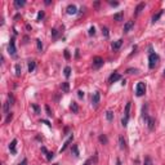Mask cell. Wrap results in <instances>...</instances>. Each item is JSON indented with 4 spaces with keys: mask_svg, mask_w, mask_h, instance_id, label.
I'll return each mask as SVG.
<instances>
[{
    "mask_svg": "<svg viewBox=\"0 0 165 165\" xmlns=\"http://www.w3.org/2000/svg\"><path fill=\"white\" fill-rule=\"evenodd\" d=\"M21 74H22V67L20 63H17L16 65V76H21Z\"/></svg>",
    "mask_w": 165,
    "mask_h": 165,
    "instance_id": "22",
    "label": "cell"
},
{
    "mask_svg": "<svg viewBox=\"0 0 165 165\" xmlns=\"http://www.w3.org/2000/svg\"><path fill=\"white\" fill-rule=\"evenodd\" d=\"M72 139H74V136H70V137H68V139H66V142H65V143H63L62 148H61V152H62V151H65L66 148H67V146L70 144L71 142H72Z\"/></svg>",
    "mask_w": 165,
    "mask_h": 165,
    "instance_id": "10",
    "label": "cell"
},
{
    "mask_svg": "<svg viewBox=\"0 0 165 165\" xmlns=\"http://www.w3.org/2000/svg\"><path fill=\"white\" fill-rule=\"evenodd\" d=\"M43 18H44V12H43V10H41V12H39V14H37V20H43Z\"/></svg>",
    "mask_w": 165,
    "mask_h": 165,
    "instance_id": "40",
    "label": "cell"
},
{
    "mask_svg": "<svg viewBox=\"0 0 165 165\" xmlns=\"http://www.w3.org/2000/svg\"><path fill=\"white\" fill-rule=\"evenodd\" d=\"M103 66V59L101 58V57H95L94 59H93V68H99Z\"/></svg>",
    "mask_w": 165,
    "mask_h": 165,
    "instance_id": "4",
    "label": "cell"
},
{
    "mask_svg": "<svg viewBox=\"0 0 165 165\" xmlns=\"http://www.w3.org/2000/svg\"><path fill=\"white\" fill-rule=\"evenodd\" d=\"M41 151H43V152L46 155V159H48V160H52V159H53V156H54L53 152H49V151L46 150L45 147H41Z\"/></svg>",
    "mask_w": 165,
    "mask_h": 165,
    "instance_id": "13",
    "label": "cell"
},
{
    "mask_svg": "<svg viewBox=\"0 0 165 165\" xmlns=\"http://www.w3.org/2000/svg\"><path fill=\"white\" fill-rule=\"evenodd\" d=\"M25 4H26L25 0H16V1H14V7L16 8H22Z\"/></svg>",
    "mask_w": 165,
    "mask_h": 165,
    "instance_id": "18",
    "label": "cell"
},
{
    "mask_svg": "<svg viewBox=\"0 0 165 165\" xmlns=\"http://www.w3.org/2000/svg\"><path fill=\"white\" fill-rule=\"evenodd\" d=\"M159 62V56L155 53H150L148 56V67L150 68H153L156 66V63Z\"/></svg>",
    "mask_w": 165,
    "mask_h": 165,
    "instance_id": "1",
    "label": "cell"
},
{
    "mask_svg": "<svg viewBox=\"0 0 165 165\" xmlns=\"http://www.w3.org/2000/svg\"><path fill=\"white\" fill-rule=\"evenodd\" d=\"M36 45H37V49H39V50L41 52V50H43V43H41V41L39 40V39H37L36 40Z\"/></svg>",
    "mask_w": 165,
    "mask_h": 165,
    "instance_id": "31",
    "label": "cell"
},
{
    "mask_svg": "<svg viewBox=\"0 0 165 165\" xmlns=\"http://www.w3.org/2000/svg\"><path fill=\"white\" fill-rule=\"evenodd\" d=\"M45 110H46V114H48V116H52V112H50V108H49V106H45Z\"/></svg>",
    "mask_w": 165,
    "mask_h": 165,
    "instance_id": "41",
    "label": "cell"
},
{
    "mask_svg": "<svg viewBox=\"0 0 165 165\" xmlns=\"http://www.w3.org/2000/svg\"><path fill=\"white\" fill-rule=\"evenodd\" d=\"M31 106H32V108H34L35 110V112H36V114H40V107L39 106H37V104H31Z\"/></svg>",
    "mask_w": 165,
    "mask_h": 165,
    "instance_id": "32",
    "label": "cell"
},
{
    "mask_svg": "<svg viewBox=\"0 0 165 165\" xmlns=\"http://www.w3.org/2000/svg\"><path fill=\"white\" fill-rule=\"evenodd\" d=\"M72 151H74V155L78 157V156H79V150H78V146H76V144L72 146Z\"/></svg>",
    "mask_w": 165,
    "mask_h": 165,
    "instance_id": "30",
    "label": "cell"
},
{
    "mask_svg": "<svg viewBox=\"0 0 165 165\" xmlns=\"http://www.w3.org/2000/svg\"><path fill=\"white\" fill-rule=\"evenodd\" d=\"M99 99H101V93L99 92L93 93V95H92V103L94 104V106H97V104L99 103Z\"/></svg>",
    "mask_w": 165,
    "mask_h": 165,
    "instance_id": "6",
    "label": "cell"
},
{
    "mask_svg": "<svg viewBox=\"0 0 165 165\" xmlns=\"http://www.w3.org/2000/svg\"><path fill=\"white\" fill-rule=\"evenodd\" d=\"M106 119H107V121H114V112L111 111V110H108V111L106 112Z\"/></svg>",
    "mask_w": 165,
    "mask_h": 165,
    "instance_id": "15",
    "label": "cell"
},
{
    "mask_svg": "<svg viewBox=\"0 0 165 165\" xmlns=\"http://www.w3.org/2000/svg\"><path fill=\"white\" fill-rule=\"evenodd\" d=\"M8 52H9V54H12V56H16V44H14V39L10 40L9 45H8Z\"/></svg>",
    "mask_w": 165,
    "mask_h": 165,
    "instance_id": "5",
    "label": "cell"
},
{
    "mask_svg": "<svg viewBox=\"0 0 165 165\" xmlns=\"http://www.w3.org/2000/svg\"><path fill=\"white\" fill-rule=\"evenodd\" d=\"M116 165H121V161H120V159H117V160H116Z\"/></svg>",
    "mask_w": 165,
    "mask_h": 165,
    "instance_id": "46",
    "label": "cell"
},
{
    "mask_svg": "<svg viewBox=\"0 0 165 165\" xmlns=\"http://www.w3.org/2000/svg\"><path fill=\"white\" fill-rule=\"evenodd\" d=\"M78 97H79V98H82V97H84V92H82V90H79V92H78Z\"/></svg>",
    "mask_w": 165,
    "mask_h": 165,
    "instance_id": "42",
    "label": "cell"
},
{
    "mask_svg": "<svg viewBox=\"0 0 165 165\" xmlns=\"http://www.w3.org/2000/svg\"><path fill=\"white\" fill-rule=\"evenodd\" d=\"M110 4L114 5V7H117V5H119V3H117V1H110Z\"/></svg>",
    "mask_w": 165,
    "mask_h": 165,
    "instance_id": "43",
    "label": "cell"
},
{
    "mask_svg": "<svg viewBox=\"0 0 165 165\" xmlns=\"http://www.w3.org/2000/svg\"><path fill=\"white\" fill-rule=\"evenodd\" d=\"M35 70V61H31L29 63V72H32Z\"/></svg>",
    "mask_w": 165,
    "mask_h": 165,
    "instance_id": "27",
    "label": "cell"
},
{
    "mask_svg": "<svg viewBox=\"0 0 165 165\" xmlns=\"http://www.w3.org/2000/svg\"><path fill=\"white\" fill-rule=\"evenodd\" d=\"M52 35H53L54 39H56V37H58V30H57V29H53V30H52Z\"/></svg>",
    "mask_w": 165,
    "mask_h": 165,
    "instance_id": "35",
    "label": "cell"
},
{
    "mask_svg": "<svg viewBox=\"0 0 165 165\" xmlns=\"http://www.w3.org/2000/svg\"><path fill=\"white\" fill-rule=\"evenodd\" d=\"M144 93H146V84L143 81H139L136 87V94L138 95V97H142Z\"/></svg>",
    "mask_w": 165,
    "mask_h": 165,
    "instance_id": "2",
    "label": "cell"
},
{
    "mask_svg": "<svg viewBox=\"0 0 165 165\" xmlns=\"http://www.w3.org/2000/svg\"><path fill=\"white\" fill-rule=\"evenodd\" d=\"M70 108H71V111H72L74 114H78V112H79V106H78V103H76V102H72V103H71Z\"/></svg>",
    "mask_w": 165,
    "mask_h": 165,
    "instance_id": "17",
    "label": "cell"
},
{
    "mask_svg": "<svg viewBox=\"0 0 165 165\" xmlns=\"http://www.w3.org/2000/svg\"><path fill=\"white\" fill-rule=\"evenodd\" d=\"M133 26H134V22H133V21L126 22V23L124 25V32H129V30H130Z\"/></svg>",
    "mask_w": 165,
    "mask_h": 165,
    "instance_id": "12",
    "label": "cell"
},
{
    "mask_svg": "<svg viewBox=\"0 0 165 165\" xmlns=\"http://www.w3.org/2000/svg\"><path fill=\"white\" fill-rule=\"evenodd\" d=\"M144 8V3H139L138 5H137V8H136V10H134V16H138L139 13L142 12V9Z\"/></svg>",
    "mask_w": 165,
    "mask_h": 165,
    "instance_id": "11",
    "label": "cell"
},
{
    "mask_svg": "<svg viewBox=\"0 0 165 165\" xmlns=\"http://www.w3.org/2000/svg\"><path fill=\"white\" fill-rule=\"evenodd\" d=\"M144 121L147 123V126H148L150 130H153V129H155V119H153V117L147 116V117H144Z\"/></svg>",
    "mask_w": 165,
    "mask_h": 165,
    "instance_id": "3",
    "label": "cell"
},
{
    "mask_svg": "<svg viewBox=\"0 0 165 165\" xmlns=\"http://www.w3.org/2000/svg\"><path fill=\"white\" fill-rule=\"evenodd\" d=\"M99 141H101V143H103V144H107L108 139H107V137L104 136V134H102V136H99Z\"/></svg>",
    "mask_w": 165,
    "mask_h": 165,
    "instance_id": "26",
    "label": "cell"
},
{
    "mask_svg": "<svg viewBox=\"0 0 165 165\" xmlns=\"http://www.w3.org/2000/svg\"><path fill=\"white\" fill-rule=\"evenodd\" d=\"M163 10H160V12H159V13H156V14L155 16H153V17H152V22H153V23H155V22H157V20H159V18H160L161 17V16H163Z\"/></svg>",
    "mask_w": 165,
    "mask_h": 165,
    "instance_id": "21",
    "label": "cell"
},
{
    "mask_svg": "<svg viewBox=\"0 0 165 165\" xmlns=\"http://www.w3.org/2000/svg\"><path fill=\"white\" fill-rule=\"evenodd\" d=\"M126 72H128V74H137V72H138V68H128V70H126Z\"/></svg>",
    "mask_w": 165,
    "mask_h": 165,
    "instance_id": "34",
    "label": "cell"
},
{
    "mask_svg": "<svg viewBox=\"0 0 165 165\" xmlns=\"http://www.w3.org/2000/svg\"><path fill=\"white\" fill-rule=\"evenodd\" d=\"M88 34H89L90 36H93V35H95V29H94V27H90V29H89V32H88Z\"/></svg>",
    "mask_w": 165,
    "mask_h": 165,
    "instance_id": "37",
    "label": "cell"
},
{
    "mask_svg": "<svg viewBox=\"0 0 165 165\" xmlns=\"http://www.w3.org/2000/svg\"><path fill=\"white\" fill-rule=\"evenodd\" d=\"M9 106H10V102H9V101H7L5 104H4V112H5V114H9Z\"/></svg>",
    "mask_w": 165,
    "mask_h": 165,
    "instance_id": "28",
    "label": "cell"
},
{
    "mask_svg": "<svg viewBox=\"0 0 165 165\" xmlns=\"http://www.w3.org/2000/svg\"><path fill=\"white\" fill-rule=\"evenodd\" d=\"M63 54H65V58H66V59H70V57H71V56H70V52H68L67 49H66V50L63 52Z\"/></svg>",
    "mask_w": 165,
    "mask_h": 165,
    "instance_id": "38",
    "label": "cell"
},
{
    "mask_svg": "<svg viewBox=\"0 0 165 165\" xmlns=\"http://www.w3.org/2000/svg\"><path fill=\"white\" fill-rule=\"evenodd\" d=\"M92 161H93V159H89V160L85 161V164H84V165H90V163H92Z\"/></svg>",
    "mask_w": 165,
    "mask_h": 165,
    "instance_id": "44",
    "label": "cell"
},
{
    "mask_svg": "<svg viewBox=\"0 0 165 165\" xmlns=\"http://www.w3.org/2000/svg\"><path fill=\"white\" fill-rule=\"evenodd\" d=\"M123 17H124V13L120 12V13H116V14L114 16V20L119 22V21H123Z\"/></svg>",
    "mask_w": 165,
    "mask_h": 165,
    "instance_id": "20",
    "label": "cell"
},
{
    "mask_svg": "<svg viewBox=\"0 0 165 165\" xmlns=\"http://www.w3.org/2000/svg\"><path fill=\"white\" fill-rule=\"evenodd\" d=\"M12 117H13V115H12V112H9V114H8V116H7V120H5V123H9L10 120H12Z\"/></svg>",
    "mask_w": 165,
    "mask_h": 165,
    "instance_id": "39",
    "label": "cell"
},
{
    "mask_svg": "<svg viewBox=\"0 0 165 165\" xmlns=\"http://www.w3.org/2000/svg\"><path fill=\"white\" fill-rule=\"evenodd\" d=\"M62 90L65 93H68V90H70V85H68V82L67 81H65V82H62Z\"/></svg>",
    "mask_w": 165,
    "mask_h": 165,
    "instance_id": "19",
    "label": "cell"
},
{
    "mask_svg": "<svg viewBox=\"0 0 165 165\" xmlns=\"http://www.w3.org/2000/svg\"><path fill=\"white\" fill-rule=\"evenodd\" d=\"M102 35L104 37H108L110 32H108V29H107V27H102Z\"/></svg>",
    "mask_w": 165,
    "mask_h": 165,
    "instance_id": "29",
    "label": "cell"
},
{
    "mask_svg": "<svg viewBox=\"0 0 165 165\" xmlns=\"http://www.w3.org/2000/svg\"><path fill=\"white\" fill-rule=\"evenodd\" d=\"M53 165H58V164H53Z\"/></svg>",
    "mask_w": 165,
    "mask_h": 165,
    "instance_id": "48",
    "label": "cell"
},
{
    "mask_svg": "<svg viewBox=\"0 0 165 165\" xmlns=\"http://www.w3.org/2000/svg\"><path fill=\"white\" fill-rule=\"evenodd\" d=\"M119 147L121 148V150H125L126 148V142H125V139H124V137H119Z\"/></svg>",
    "mask_w": 165,
    "mask_h": 165,
    "instance_id": "14",
    "label": "cell"
},
{
    "mask_svg": "<svg viewBox=\"0 0 165 165\" xmlns=\"http://www.w3.org/2000/svg\"><path fill=\"white\" fill-rule=\"evenodd\" d=\"M66 10H67L68 14H76V13H78V8H76V5H74V4H70Z\"/></svg>",
    "mask_w": 165,
    "mask_h": 165,
    "instance_id": "7",
    "label": "cell"
},
{
    "mask_svg": "<svg viewBox=\"0 0 165 165\" xmlns=\"http://www.w3.org/2000/svg\"><path fill=\"white\" fill-rule=\"evenodd\" d=\"M163 75H164V78H165V70H164V74H163Z\"/></svg>",
    "mask_w": 165,
    "mask_h": 165,
    "instance_id": "47",
    "label": "cell"
},
{
    "mask_svg": "<svg viewBox=\"0 0 165 165\" xmlns=\"http://www.w3.org/2000/svg\"><path fill=\"white\" fill-rule=\"evenodd\" d=\"M8 101L10 102V104H14V97H13L12 94H9V95H8Z\"/></svg>",
    "mask_w": 165,
    "mask_h": 165,
    "instance_id": "36",
    "label": "cell"
},
{
    "mask_svg": "<svg viewBox=\"0 0 165 165\" xmlns=\"http://www.w3.org/2000/svg\"><path fill=\"white\" fill-rule=\"evenodd\" d=\"M63 72H65V76H66V78H70V76H71V67H70V66H67V67H65V70H63Z\"/></svg>",
    "mask_w": 165,
    "mask_h": 165,
    "instance_id": "23",
    "label": "cell"
},
{
    "mask_svg": "<svg viewBox=\"0 0 165 165\" xmlns=\"http://www.w3.org/2000/svg\"><path fill=\"white\" fill-rule=\"evenodd\" d=\"M121 44H123V40H121V39H119V40L114 41L111 46H112V49H114V50H117V49H119L120 46H121Z\"/></svg>",
    "mask_w": 165,
    "mask_h": 165,
    "instance_id": "9",
    "label": "cell"
},
{
    "mask_svg": "<svg viewBox=\"0 0 165 165\" xmlns=\"http://www.w3.org/2000/svg\"><path fill=\"white\" fill-rule=\"evenodd\" d=\"M130 106H132V102H128L125 106V116L129 117V111H130Z\"/></svg>",
    "mask_w": 165,
    "mask_h": 165,
    "instance_id": "25",
    "label": "cell"
},
{
    "mask_svg": "<svg viewBox=\"0 0 165 165\" xmlns=\"http://www.w3.org/2000/svg\"><path fill=\"white\" fill-rule=\"evenodd\" d=\"M16 144H17V139H13L12 143L9 144V150H10V152H12V153L17 152V151H16Z\"/></svg>",
    "mask_w": 165,
    "mask_h": 165,
    "instance_id": "16",
    "label": "cell"
},
{
    "mask_svg": "<svg viewBox=\"0 0 165 165\" xmlns=\"http://www.w3.org/2000/svg\"><path fill=\"white\" fill-rule=\"evenodd\" d=\"M128 120H129V117H126V116H124V117H123V120H121L123 126H126V125H128Z\"/></svg>",
    "mask_w": 165,
    "mask_h": 165,
    "instance_id": "33",
    "label": "cell"
},
{
    "mask_svg": "<svg viewBox=\"0 0 165 165\" xmlns=\"http://www.w3.org/2000/svg\"><path fill=\"white\" fill-rule=\"evenodd\" d=\"M120 79H121V76L119 75V74L117 72H115V74H112L111 76H110V79H108V82H115V81H117V80H120Z\"/></svg>",
    "mask_w": 165,
    "mask_h": 165,
    "instance_id": "8",
    "label": "cell"
},
{
    "mask_svg": "<svg viewBox=\"0 0 165 165\" xmlns=\"http://www.w3.org/2000/svg\"><path fill=\"white\" fill-rule=\"evenodd\" d=\"M20 165H27V160H26V159H23V161L20 163Z\"/></svg>",
    "mask_w": 165,
    "mask_h": 165,
    "instance_id": "45",
    "label": "cell"
},
{
    "mask_svg": "<svg viewBox=\"0 0 165 165\" xmlns=\"http://www.w3.org/2000/svg\"><path fill=\"white\" fill-rule=\"evenodd\" d=\"M143 165H153L152 159H151L150 156H146V157H144V163H143Z\"/></svg>",
    "mask_w": 165,
    "mask_h": 165,
    "instance_id": "24",
    "label": "cell"
}]
</instances>
